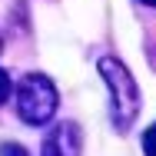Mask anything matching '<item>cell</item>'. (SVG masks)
I'll list each match as a JSON object with an SVG mask.
<instances>
[{
	"label": "cell",
	"mask_w": 156,
	"mask_h": 156,
	"mask_svg": "<svg viewBox=\"0 0 156 156\" xmlns=\"http://www.w3.org/2000/svg\"><path fill=\"white\" fill-rule=\"evenodd\" d=\"M96 70L110 90V120L120 133H126L133 126V120L140 116V87H136L133 73L116 57H100Z\"/></svg>",
	"instance_id": "obj_1"
},
{
	"label": "cell",
	"mask_w": 156,
	"mask_h": 156,
	"mask_svg": "<svg viewBox=\"0 0 156 156\" xmlns=\"http://www.w3.org/2000/svg\"><path fill=\"white\" fill-rule=\"evenodd\" d=\"M83 150V133L73 120H63V123H53L43 136V146H40V156H80Z\"/></svg>",
	"instance_id": "obj_3"
},
{
	"label": "cell",
	"mask_w": 156,
	"mask_h": 156,
	"mask_svg": "<svg viewBox=\"0 0 156 156\" xmlns=\"http://www.w3.org/2000/svg\"><path fill=\"white\" fill-rule=\"evenodd\" d=\"M140 3H146V7H156V0H140Z\"/></svg>",
	"instance_id": "obj_7"
},
{
	"label": "cell",
	"mask_w": 156,
	"mask_h": 156,
	"mask_svg": "<svg viewBox=\"0 0 156 156\" xmlns=\"http://www.w3.org/2000/svg\"><path fill=\"white\" fill-rule=\"evenodd\" d=\"M60 110L57 83L43 73H27L17 87V116L27 126H47Z\"/></svg>",
	"instance_id": "obj_2"
},
{
	"label": "cell",
	"mask_w": 156,
	"mask_h": 156,
	"mask_svg": "<svg viewBox=\"0 0 156 156\" xmlns=\"http://www.w3.org/2000/svg\"><path fill=\"white\" fill-rule=\"evenodd\" d=\"M0 156H27V150H23L20 143H3V146H0Z\"/></svg>",
	"instance_id": "obj_6"
},
{
	"label": "cell",
	"mask_w": 156,
	"mask_h": 156,
	"mask_svg": "<svg viewBox=\"0 0 156 156\" xmlns=\"http://www.w3.org/2000/svg\"><path fill=\"white\" fill-rule=\"evenodd\" d=\"M143 153H146V156H156V123L143 133Z\"/></svg>",
	"instance_id": "obj_4"
},
{
	"label": "cell",
	"mask_w": 156,
	"mask_h": 156,
	"mask_svg": "<svg viewBox=\"0 0 156 156\" xmlns=\"http://www.w3.org/2000/svg\"><path fill=\"white\" fill-rule=\"evenodd\" d=\"M0 50H3V37H0Z\"/></svg>",
	"instance_id": "obj_8"
},
{
	"label": "cell",
	"mask_w": 156,
	"mask_h": 156,
	"mask_svg": "<svg viewBox=\"0 0 156 156\" xmlns=\"http://www.w3.org/2000/svg\"><path fill=\"white\" fill-rule=\"evenodd\" d=\"M13 93V80H10V73L7 70H0V103H7V96Z\"/></svg>",
	"instance_id": "obj_5"
}]
</instances>
